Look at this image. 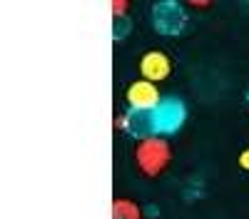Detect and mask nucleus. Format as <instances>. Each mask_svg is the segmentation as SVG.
I'll list each match as a JSON object with an SVG mask.
<instances>
[{
	"label": "nucleus",
	"instance_id": "f257e3e1",
	"mask_svg": "<svg viewBox=\"0 0 249 219\" xmlns=\"http://www.w3.org/2000/svg\"><path fill=\"white\" fill-rule=\"evenodd\" d=\"M170 157H172V150L162 137L142 139V142L137 145V150H135V162H137L140 172L147 174V177H157L160 172L167 169Z\"/></svg>",
	"mask_w": 249,
	"mask_h": 219
},
{
	"label": "nucleus",
	"instance_id": "f03ea898",
	"mask_svg": "<svg viewBox=\"0 0 249 219\" xmlns=\"http://www.w3.org/2000/svg\"><path fill=\"white\" fill-rule=\"evenodd\" d=\"M152 119H155V135L157 137L160 135H175L187 119V107L177 97H164L152 110Z\"/></svg>",
	"mask_w": 249,
	"mask_h": 219
},
{
	"label": "nucleus",
	"instance_id": "7ed1b4c3",
	"mask_svg": "<svg viewBox=\"0 0 249 219\" xmlns=\"http://www.w3.org/2000/svg\"><path fill=\"white\" fill-rule=\"evenodd\" d=\"M152 25L160 35H179L187 25V13L175 0H162L152 5Z\"/></svg>",
	"mask_w": 249,
	"mask_h": 219
},
{
	"label": "nucleus",
	"instance_id": "20e7f679",
	"mask_svg": "<svg viewBox=\"0 0 249 219\" xmlns=\"http://www.w3.org/2000/svg\"><path fill=\"white\" fill-rule=\"evenodd\" d=\"M115 127L124 130L132 137H137L140 142H142V139H150V137H157L155 135L152 112H142V110H130L127 115H117L115 117Z\"/></svg>",
	"mask_w": 249,
	"mask_h": 219
},
{
	"label": "nucleus",
	"instance_id": "39448f33",
	"mask_svg": "<svg viewBox=\"0 0 249 219\" xmlns=\"http://www.w3.org/2000/svg\"><path fill=\"white\" fill-rule=\"evenodd\" d=\"M130 102V110H142V112H152L162 100H160V90L155 83H147V80H135V83L127 87L124 92Z\"/></svg>",
	"mask_w": 249,
	"mask_h": 219
},
{
	"label": "nucleus",
	"instance_id": "423d86ee",
	"mask_svg": "<svg viewBox=\"0 0 249 219\" xmlns=\"http://www.w3.org/2000/svg\"><path fill=\"white\" fill-rule=\"evenodd\" d=\"M140 72L142 80H147V83H162L172 72V60L162 50H150L140 57Z\"/></svg>",
	"mask_w": 249,
	"mask_h": 219
},
{
	"label": "nucleus",
	"instance_id": "0eeeda50",
	"mask_svg": "<svg viewBox=\"0 0 249 219\" xmlns=\"http://www.w3.org/2000/svg\"><path fill=\"white\" fill-rule=\"evenodd\" d=\"M112 219H142V212L132 199L117 197L112 202Z\"/></svg>",
	"mask_w": 249,
	"mask_h": 219
},
{
	"label": "nucleus",
	"instance_id": "6e6552de",
	"mask_svg": "<svg viewBox=\"0 0 249 219\" xmlns=\"http://www.w3.org/2000/svg\"><path fill=\"white\" fill-rule=\"evenodd\" d=\"M127 33H130L127 17H117V20H115V25H112V37H115V40H122Z\"/></svg>",
	"mask_w": 249,
	"mask_h": 219
},
{
	"label": "nucleus",
	"instance_id": "1a4fd4ad",
	"mask_svg": "<svg viewBox=\"0 0 249 219\" xmlns=\"http://www.w3.org/2000/svg\"><path fill=\"white\" fill-rule=\"evenodd\" d=\"M127 8H130L127 0H112V17H115V20H117V17H124Z\"/></svg>",
	"mask_w": 249,
	"mask_h": 219
},
{
	"label": "nucleus",
	"instance_id": "9d476101",
	"mask_svg": "<svg viewBox=\"0 0 249 219\" xmlns=\"http://www.w3.org/2000/svg\"><path fill=\"white\" fill-rule=\"evenodd\" d=\"M239 167L249 172V147H247V150H244V152L239 154Z\"/></svg>",
	"mask_w": 249,
	"mask_h": 219
}]
</instances>
